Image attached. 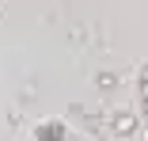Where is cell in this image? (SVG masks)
<instances>
[{
	"mask_svg": "<svg viewBox=\"0 0 148 141\" xmlns=\"http://www.w3.org/2000/svg\"><path fill=\"white\" fill-rule=\"evenodd\" d=\"M38 137L42 141H61L65 137V126L61 122H46V126H38Z\"/></svg>",
	"mask_w": 148,
	"mask_h": 141,
	"instance_id": "2",
	"label": "cell"
},
{
	"mask_svg": "<svg viewBox=\"0 0 148 141\" xmlns=\"http://www.w3.org/2000/svg\"><path fill=\"white\" fill-rule=\"evenodd\" d=\"M133 130H137V118L129 115V111H122V115H114V133H118V137H129Z\"/></svg>",
	"mask_w": 148,
	"mask_h": 141,
	"instance_id": "1",
	"label": "cell"
}]
</instances>
